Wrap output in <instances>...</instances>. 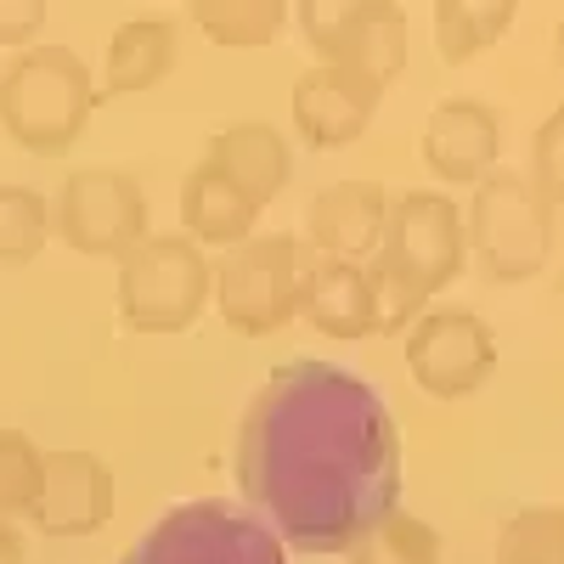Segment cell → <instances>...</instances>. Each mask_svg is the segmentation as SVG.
<instances>
[{
	"label": "cell",
	"instance_id": "obj_10",
	"mask_svg": "<svg viewBox=\"0 0 564 564\" xmlns=\"http://www.w3.org/2000/svg\"><path fill=\"white\" fill-rule=\"evenodd\" d=\"M7 119L29 148H63L85 119V74L74 57L45 52L7 79Z\"/></svg>",
	"mask_w": 564,
	"mask_h": 564
},
{
	"label": "cell",
	"instance_id": "obj_25",
	"mask_svg": "<svg viewBox=\"0 0 564 564\" xmlns=\"http://www.w3.org/2000/svg\"><path fill=\"white\" fill-rule=\"evenodd\" d=\"M553 57H558V74H564V18H558V29H553Z\"/></svg>",
	"mask_w": 564,
	"mask_h": 564
},
{
	"label": "cell",
	"instance_id": "obj_3",
	"mask_svg": "<svg viewBox=\"0 0 564 564\" xmlns=\"http://www.w3.org/2000/svg\"><path fill=\"white\" fill-rule=\"evenodd\" d=\"M558 215L536 198V186L525 170L497 164L491 175L475 181V198L463 209V243L468 265H475L491 289H520L536 282L553 260L558 243Z\"/></svg>",
	"mask_w": 564,
	"mask_h": 564
},
{
	"label": "cell",
	"instance_id": "obj_13",
	"mask_svg": "<svg viewBox=\"0 0 564 564\" xmlns=\"http://www.w3.org/2000/svg\"><path fill=\"white\" fill-rule=\"evenodd\" d=\"M300 322H311L322 339H372L379 334V289L372 271L350 265V260H305V282H300Z\"/></svg>",
	"mask_w": 564,
	"mask_h": 564
},
{
	"label": "cell",
	"instance_id": "obj_15",
	"mask_svg": "<svg viewBox=\"0 0 564 564\" xmlns=\"http://www.w3.org/2000/svg\"><path fill=\"white\" fill-rule=\"evenodd\" d=\"M63 220L79 249H119L141 231V193L124 175H74Z\"/></svg>",
	"mask_w": 564,
	"mask_h": 564
},
{
	"label": "cell",
	"instance_id": "obj_1",
	"mask_svg": "<svg viewBox=\"0 0 564 564\" xmlns=\"http://www.w3.org/2000/svg\"><path fill=\"white\" fill-rule=\"evenodd\" d=\"M238 497L311 558H345L401 508V430L384 390L339 361L294 356L249 395Z\"/></svg>",
	"mask_w": 564,
	"mask_h": 564
},
{
	"label": "cell",
	"instance_id": "obj_21",
	"mask_svg": "<svg viewBox=\"0 0 564 564\" xmlns=\"http://www.w3.org/2000/svg\"><path fill=\"white\" fill-rule=\"evenodd\" d=\"M497 564H564V502L508 513L497 531Z\"/></svg>",
	"mask_w": 564,
	"mask_h": 564
},
{
	"label": "cell",
	"instance_id": "obj_11",
	"mask_svg": "<svg viewBox=\"0 0 564 564\" xmlns=\"http://www.w3.org/2000/svg\"><path fill=\"white\" fill-rule=\"evenodd\" d=\"M384 215H390V193L379 181H334L311 193L305 204V231L300 243L322 260H350V265H367L379 254V238H384Z\"/></svg>",
	"mask_w": 564,
	"mask_h": 564
},
{
	"label": "cell",
	"instance_id": "obj_22",
	"mask_svg": "<svg viewBox=\"0 0 564 564\" xmlns=\"http://www.w3.org/2000/svg\"><path fill=\"white\" fill-rule=\"evenodd\" d=\"M170 63H175V29H170V23H130V29H119V40H113L108 85H113V90H148Z\"/></svg>",
	"mask_w": 564,
	"mask_h": 564
},
{
	"label": "cell",
	"instance_id": "obj_23",
	"mask_svg": "<svg viewBox=\"0 0 564 564\" xmlns=\"http://www.w3.org/2000/svg\"><path fill=\"white\" fill-rule=\"evenodd\" d=\"M531 186L553 215H564V102L531 135Z\"/></svg>",
	"mask_w": 564,
	"mask_h": 564
},
{
	"label": "cell",
	"instance_id": "obj_2",
	"mask_svg": "<svg viewBox=\"0 0 564 564\" xmlns=\"http://www.w3.org/2000/svg\"><path fill=\"white\" fill-rule=\"evenodd\" d=\"M372 289H379V334H406V327L441 305V294L468 271L463 243V209L441 186H412L390 193L379 254L367 260Z\"/></svg>",
	"mask_w": 564,
	"mask_h": 564
},
{
	"label": "cell",
	"instance_id": "obj_19",
	"mask_svg": "<svg viewBox=\"0 0 564 564\" xmlns=\"http://www.w3.org/2000/svg\"><path fill=\"white\" fill-rule=\"evenodd\" d=\"M193 23L215 40L231 45V52H254V45H271L282 29L294 23V12L282 0H215V7H198Z\"/></svg>",
	"mask_w": 564,
	"mask_h": 564
},
{
	"label": "cell",
	"instance_id": "obj_18",
	"mask_svg": "<svg viewBox=\"0 0 564 564\" xmlns=\"http://www.w3.org/2000/svg\"><path fill=\"white\" fill-rule=\"evenodd\" d=\"M513 18H520V7L513 0H435L430 12V29H435V52L446 68H463L475 63L486 45H497Z\"/></svg>",
	"mask_w": 564,
	"mask_h": 564
},
{
	"label": "cell",
	"instance_id": "obj_4",
	"mask_svg": "<svg viewBox=\"0 0 564 564\" xmlns=\"http://www.w3.org/2000/svg\"><path fill=\"white\" fill-rule=\"evenodd\" d=\"M119 564H289V547L254 508L198 497L159 513Z\"/></svg>",
	"mask_w": 564,
	"mask_h": 564
},
{
	"label": "cell",
	"instance_id": "obj_8",
	"mask_svg": "<svg viewBox=\"0 0 564 564\" xmlns=\"http://www.w3.org/2000/svg\"><path fill=\"white\" fill-rule=\"evenodd\" d=\"M215 294V271L198 254V243L181 238H153L124 260V316L130 327H153V334H175L193 327L198 311Z\"/></svg>",
	"mask_w": 564,
	"mask_h": 564
},
{
	"label": "cell",
	"instance_id": "obj_20",
	"mask_svg": "<svg viewBox=\"0 0 564 564\" xmlns=\"http://www.w3.org/2000/svg\"><path fill=\"white\" fill-rule=\"evenodd\" d=\"M345 564H441V531L417 513L395 508L384 525H372L350 553Z\"/></svg>",
	"mask_w": 564,
	"mask_h": 564
},
{
	"label": "cell",
	"instance_id": "obj_17",
	"mask_svg": "<svg viewBox=\"0 0 564 564\" xmlns=\"http://www.w3.org/2000/svg\"><path fill=\"white\" fill-rule=\"evenodd\" d=\"M40 525L52 531H85V525H102L108 520V475L85 457H63L45 468V486H40Z\"/></svg>",
	"mask_w": 564,
	"mask_h": 564
},
{
	"label": "cell",
	"instance_id": "obj_16",
	"mask_svg": "<svg viewBox=\"0 0 564 564\" xmlns=\"http://www.w3.org/2000/svg\"><path fill=\"white\" fill-rule=\"evenodd\" d=\"M254 220L260 209L231 186L215 164H198V175L186 181V226H193V238L209 243V249H238L254 238Z\"/></svg>",
	"mask_w": 564,
	"mask_h": 564
},
{
	"label": "cell",
	"instance_id": "obj_12",
	"mask_svg": "<svg viewBox=\"0 0 564 564\" xmlns=\"http://www.w3.org/2000/svg\"><path fill=\"white\" fill-rule=\"evenodd\" d=\"M423 164L446 186H475L502 164V113L475 97H446L423 119Z\"/></svg>",
	"mask_w": 564,
	"mask_h": 564
},
{
	"label": "cell",
	"instance_id": "obj_14",
	"mask_svg": "<svg viewBox=\"0 0 564 564\" xmlns=\"http://www.w3.org/2000/svg\"><path fill=\"white\" fill-rule=\"evenodd\" d=\"M238 193L265 209L271 198L289 193V181H294V153H289V141H282L276 124H231L209 141V159Z\"/></svg>",
	"mask_w": 564,
	"mask_h": 564
},
{
	"label": "cell",
	"instance_id": "obj_7",
	"mask_svg": "<svg viewBox=\"0 0 564 564\" xmlns=\"http://www.w3.org/2000/svg\"><path fill=\"white\" fill-rule=\"evenodd\" d=\"M406 372L423 395L463 401L480 395L497 372V339L468 305H430L406 327Z\"/></svg>",
	"mask_w": 564,
	"mask_h": 564
},
{
	"label": "cell",
	"instance_id": "obj_24",
	"mask_svg": "<svg viewBox=\"0 0 564 564\" xmlns=\"http://www.w3.org/2000/svg\"><path fill=\"white\" fill-rule=\"evenodd\" d=\"M40 226H45V215L29 193H0V254L23 260L40 243Z\"/></svg>",
	"mask_w": 564,
	"mask_h": 564
},
{
	"label": "cell",
	"instance_id": "obj_5",
	"mask_svg": "<svg viewBox=\"0 0 564 564\" xmlns=\"http://www.w3.org/2000/svg\"><path fill=\"white\" fill-rule=\"evenodd\" d=\"M311 249L300 231H265V238L238 243L215 265V300L226 327H238L243 339L282 334L300 316V282H305Z\"/></svg>",
	"mask_w": 564,
	"mask_h": 564
},
{
	"label": "cell",
	"instance_id": "obj_6",
	"mask_svg": "<svg viewBox=\"0 0 564 564\" xmlns=\"http://www.w3.org/2000/svg\"><path fill=\"white\" fill-rule=\"evenodd\" d=\"M294 23L316 63L356 68L379 85H390L412 52V29L395 0H300Z\"/></svg>",
	"mask_w": 564,
	"mask_h": 564
},
{
	"label": "cell",
	"instance_id": "obj_9",
	"mask_svg": "<svg viewBox=\"0 0 564 564\" xmlns=\"http://www.w3.org/2000/svg\"><path fill=\"white\" fill-rule=\"evenodd\" d=\"M379 108H384V85L356 68H334V63H311L294 79V97H289L294 130L305 135L311 153L356 148L372 130V119H379Z\"/></svg>",
	"mask_w": 564,
	"mask_h": 564
}]
</instances>
